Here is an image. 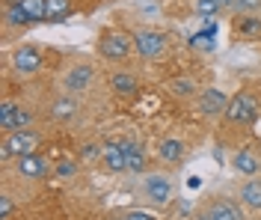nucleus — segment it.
Wrapping results in <instances>:
<instances>
[{
	"label": "nucleus",
	"instance_id": "nucleus-7",
	"mask_svg": "<svg viewBox=\"0 0 261 220\" xmlns=\"http://www.w3.org/2000/svg\"><path fill=\"white\" fill-rule=\"evenodd\" d=\"M92 78H95V68L81 63V66H71L63 75V86H65V92H83L86 86L92 84Z\"/></svg>",
	"mask_w": 261,
	"mask_h": 220
},
{
	"label": "nucleus",
	"instance_id": "nucleus-15",
	"mask_svg": "<svg viewBox=\"0 0 261 220\" xmlns=\"http://www.w3.org/2000/svg\"><path fill=\"white\" fill-rule=\"evenodd\" d=\"M234 30L244 39H258L261 36V18L258 15H238L234 18Z\"/></svg>",
	"mask_w": 261,
	"mask_h": 220
},
{
	"label": "nucleus",
	"instance_id": "nucleus-14",
	"mask_svg": "<svg viewBox=\"0 0 261 220\" xmlns=\"http://www.w3.org/2000/svg\"><path fill=\"white\" fill-rule=\"evenodd\" d=\"M110 86H113L116 95H137V89H140L137 78L130 71H113L110 75Z\"/></svg>",
	"mask_w": 261,
	"mask_h": 220
},
{
	"label": "nucleus",
	"instance_id": "nucleus-30",
	"mask_svg": "<svg viewBox=\"0 0 261 220\" xmlns=\"http://www.w3.org/2000/svg\"><path fill=\"white\" fill-rule=\"evenodd\" d=\"M122 220H158L151 211H140V208H130V211H125L122 214Z\"/></svg>",
	"mask_w": 261,
	"mask_h": 220
},
{
	"label": "nucleus",
	"instance_id": "nucleus-6",
	"mask_svg": "<svg viewBox=\"0 0 261 220\" xmlns=\"http://www.w3.org/2000/svg\"><path fill=\"white\" fill-rule=\"evenodd\" d=\"M172 193H175L172 179H166V176H148V179H146V197L154 205L172 203Z\"/></svg>",
	"mask_w": 261,
	"mask_h": 220
},
{
	"label": "nucleus",
	"instance_id": "nucleus-18",
	"mask_svg": "<svg viewBox=\"0 0 261 220\" xmlns=\"http://www.w3.org/2000/svg\"><path fill=\"white\" fill-rule=\"evenodd\" d=\"M77 113V102L71 99V95H63V99H57V102L50 104V116L60 119V122H65V119H71Z\"/></svg>",
	"mask_w": 261,
	"mask_h": 220
},
{
	"label": "nucleus",
	"instance_id": "nucleus-19",
	"mask_svg": "<svg viewBox=\"0 0 261 220\" xmlns=\"http://www.w3.org/2000/svg\"><path fill=\"white\" fill-rule=\"evenodd\" d=\"M21 9L27 12V18L33 24L48 21V0H21Z\"/></svg>",
	"mask_w": 261,
	"mask_h": 220
},
{
	"label": "nucleus",
	"instance_id": "nucleus-22",
	"mask_svg": "<svg viewBox=\"0 0 261 220\" xmlns=\"http://www.w3.org/2000/svg\"><path fill=\"white\" fill-rule=\"evenodd\" d=\"M30 125H33V113L24 110V107H15V113H12V131H30Z\"/></svg>",
	"mask_w": 261,
	"mask_h": 220
},
{
	"label": "nucleus",
	"instance_id": "nucleus-8",
	"mask_svg": "<svg viewBox=\"0 0 261 220\" xmlns=\"http://www.w3.org/2000/svg\"><path fill=\"white\" fill-rule=\"evenodd\" d=\"M12 66L21 75H33V71L42 68V54H39V48H33V45H21V48L12 51Z\"/></svg>",
	"mask_w": 261,
	"mask_h": 220
},
{
	"label": "nucleus",
	"instance_id": "nucleus-2",
	"mask_svg": "<svg viewBox=\"0 0 261 220\" xmlns=\"http://www.w3.org/2000/svg\"><path fill=\"white\" fill-rule=\"evenodd\" d=\"M261 113L258 107V99L252 95V92H238V95H231L228 99V107L223 116L228 122H234V125H249V122H255Z\"/></svg>",
	"mask_w": 261,
	"mask_h": 220
},
{
	"label": "nucleus",
	"instance_id": "nucleus-12",
	"mask_svg": "<svg viewBox=\"0 0 261 220\" xmlns=\"http://www.w3.org/2000/svg\"><path fill=\"white\" fill-rule=\"evenodd\" d=\"M231 167L238 169V173H244V176H249V179H255L261 173V158L252 149H241V152L231 158Z\"/></svg>",
	"mask_w": 261,
	"mask_h": 220
},
{
	"label": "nucleus",
	"instance_id": "nucleus-9",
	"mask_svg": "<svg viewBox=\"0 0 261 220\" xmlns=\"http://www.w3.org/2000/svg\"><path fill=\"white\" fill-rule=\"evenodd\" d=\"M226 107H228L226 92H220V89H202L199 92V110L205 116H220V113H226Z\"/></svg>",
	"mask_w": 261,
	"mask_h": 220
},
{
	"label": "nucleus",
	"instance_id": "nucleus-24",
	"mask_svg": "<svg viewBox=\"0 0 261 220\" xmlns=\"http://www.w3.org/2000/svg\"><path fill=\"white\" fill-rule=\"evenodd\" d=\"M15 107L18 104H12V102L0 104V128H3L6 134H12V113H15Z\"/></svg>",
	"mask_w": 261,
	"mask_h": 220
},
{
	"label": "nucleus",
	"instance_id": "nucleus-32",
	"mask_svg": "<svg viewBox=\"0 0 261 220\" xmlns=\"http://www.w3.org/2000/svg\"><path fill=\"white\" fill-rule=\"evenodd\" d=\"M231 3H234V0H217V6H220V9H231Z\"/></svg>",
	"mask_w": 261,
	"mask_h": 220
},
{
	"label": "nucleus",
	"instance_id": "nucleus-10",
	"mask_svg": "<svg viewBox=\"0 0 261 220\" xmlns=\"http://www.w3.org/2000/svg\"><path fill=\"white\" fill-rule=\"evenodd\" d=\"M18 173L24 176V179H45L50 173V164L48 158H42V155H24V158H18Z\"/></svg>",
	"mask_w": 261,
	"mask_h": 220
},
{
	"label": "nucleus",
	"instance_id": "nucleus-27",
	"mask_svg": "<svg viewBox=\"0 0 261 220\" xmlns=\"http://www.w3.org/2000/svg\"><path fill=\"white\" fill-rule=\"evenodd\" d=\"M190 45H193V48H205V51H211L214 48V36H208V33L199 30V33L190 36Z\"/></svg>",
	"mask_w": 261,
	"mask_h": 220
},
{
	"label": "nucleus",
	"instance_id": "nucleus-11",
	"mask_svg": "<svg viewBox=\"0 0 261 220\" xmlns=\"http://www.w3.org/2000/svg\"><path fill=\"white\" fill-rule=\"evenodd\" d=\"M101 161H104L107 173H125V169H128V152H125V143H107Z\"/></svg>",
	"mask_w": 261,
	"mask_h": 220
},
{
	"label": "nucleus",
	"instance_id": "nucleus-17",
	"mask_svg": "<svg viewBox=\"0 0 261 220\" xmlns=\"http://www.w3.org/2000/svg\"><path fill=\"white\" fill-rule=\"evenodd\" d=\"M125 152H128V173H146V152L140 143H125Z\"/></svg>",
	"mask_w": 261,
	"mask_h": 220
},
{
	"label": "nucleus",
	"instance_id": "nucleus-5",
	"mask_svg": "<svg viewBox=\"0 0 261 220\" xmlns=\"http://www.w3.org/2000/svg\"><path fill=\"white\" fill-rule=\"evenodd\" d=\"M196 220H244V208L234 200H214L211 205L199 211Z\"/></svg>",
	"mask_w": 261,
	"mask_h": 220
},
{
	"label": "nucleus",
	"instance_id": "nucleus-4",
	"mask_svg": "<svg viewBox=\"0 0 261 220\" xmlns=\"http://www.w3.org/2000/svg\"><path fill=\"white\" fill-rule=\"evenodd\" d=\"M169 48V36L161 30H140L134 33V51L140 54L143 60H158L163 57V51Z\"/></svg>",
	"mask_w": 261,
	"mask_h": 220
},
{
	"label": "nucleus",
	"instance_id": "nucleus-28",
	"mask_svg": "<svg viewBox=\"0 0 261 220\" xmlns=\"http://www.w3.org/2000/svg\"><path fill=\"white\" fill-rule=\"evenodd\" d=\"M196 12L199 15H217L220 12V6H217V0H196Z\"/></svg>",
	"mask_w": 261,
	"mask_h": 220
},
{
	"label": "nucleus",
	"instance_id": "nucleus-21",
	"mask_svg": "<svg viewBox=\"0 0 261 220\" xmlns=\"http://www.w3.org/2000/svg\"><path fill=\"white\" fill-rule=\"evenodd\" d=\"M6 21H9L12 27H27V24H33L30 18H27V12L21 9V3H15V6H6Z\"/></svg>",
	"mask_w": 261,
	"mask_h": 220
},
{
	"label": "nucleus",
	"instance_id": "nucleus-26",
	"mask_svg": "<svg viewBox=\"0 0 261 220\" xmlns=\"http://www.w3.org/2000/svg\"><path fill=\"white\" fill-rule=\"evenodd\" d=\"M54 173H57L60 179H71V176L77 173V161H68V158H65V161H60V164L54 167Z\"/></svg>",
	"mask_w": 261,
	"mask_h": 220
},
{
	"label": "nucleus",
	"instance_id": "nucleus-20",
	"mask_svg": "<svg viewBox=\"0 0 261 220\" xmlns=\"http://www.w3.org/2000/svg\"><path fill=\"white\" fill-rule=\"evenodd\" d=\"M71 15V0H48V21H65Z\"/></svg>",
	"mask_w": 261,
	"mask_h": 220
},
{
	"label": "nucleus",
	"instance_id": "nucleus-1",
	"mask_svg": "<svg viewBox=\"0 0 261 220\" xmlns=\"http://www.w3.org/2000/svg\"><path fill=\"white\" fill-rule=\"evenodd\" d=\"M98 54L104 60H128L134 54V36H128L125 30H107L98 39Z\"/></svg>",
	"mask_w": 261,
	"mask_h": 220
},
{
	"label": "nucleus",
	"instance_id": "nucleus-31",
	"mask_svg": "<svg viewBox=\"0 0 261 220\" xmlns=\"http://www.w3.org/2000/svg\"><path fill=\"white\" fill-rule=\"evenodd\" d=\"M12 214V200L9 197H0V220H6Z\"/></svg>",
	"mask_w": 261,
	"mask_h": 220
},
{
	"label": "nucleus",
	"instance_id": "nucleus-25",
	"mask_svg": "<svg viewBox=\"0 0 261 220\" xmlns=\"http://www.w3.org/2000/svg\"><path fill=\"white\" fill-rule=\"evenodd\" d=\"M231 9H234L238 15H258L261 0H234V3H231Z\"/></svg>",
	"mask_w": 261,
	"mask_h": 220
},
{
	"label": "nucleus",
	"instance_id": "nucleus-29",
	"mask_svg": "<svg viewBox=\"0 0 261 220\" xmlns=\"http://www.w3.org/2000/svg\"><path fill=\"white\" fill-rule=\"evenodd\" d=\"M172 89H175V95H193V92H196L193 81H187V78H178V81H172Z\"/></svg>",
	"mask_w": 261,
	"mask_h": 220
},
{
	"label": "nucleus",
	"instance_id": "nucleus-16",
	"mask_svg": "<svg viewBox=\"0 0 261 220\" xmlns=\"http://www.w3.org/2000/svg\"><path fill=\"white\" fill-rule=\"evenodd\" d=\"M241 203L246 208H261V179H249L244 187H241Z\"/></svg>",
	"mask_w": 261,
	"mask_h": 220
},
{
	"label": "nucleus",
	"instance_id": "nucleus-3",
	"mask_svg": "<svg viewBox=\"0 0 261 220\" xmlns=\"http://www.w3.org/2000/svg\"><path fill=\"white\" fill-rule=\"evenodd\" d=\"M39 143H42V137L36 134V131H12V134H6L3 140V161H9V158H24V155H36L39 149Z\"/></svg>",
	"mask_w": 261,
	"mask_h": 220
},
{
	"label": "nucleus",
	"instance_id": "nucleus-13",
	"mask_svg": "<svg viewBox=\"0 0 261 220\" xmlns=\"http://www.w3.org/2000/svg\"><path fill=\"white\" fill-rule=\"evenodd\" d=\"M158 158H161L163 164H178L181 158H184V143H181L178 137H166V140H161Z\"/></svg>",
	"mask_w": 261,
	"mask_h": 220
},
{
	"label": "nucleus",
	"instance_id": "nucleus-23",
	"mask_svg": "<svg viewBox=\"0 0 261 220\" xmlns=\"http://www.w3.org/2000/svg\"><path fill=\"white\" fill-rule=\"evenodd\" d=\"M101 158H104V149H101L98 143H83V146H81V161L95 164V161H101Z\"/></svg>",
	"mask_w": 261,
	"mask_h": 220
}]
</instances>
